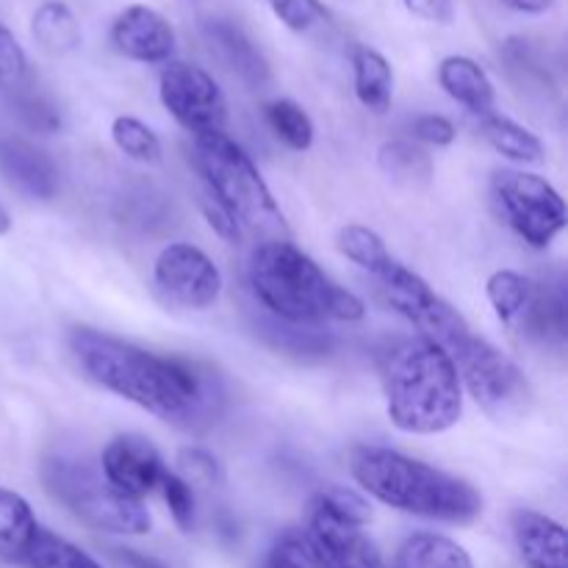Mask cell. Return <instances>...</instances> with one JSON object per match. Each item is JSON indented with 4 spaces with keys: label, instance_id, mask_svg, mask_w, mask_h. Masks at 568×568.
I'll return each mask as SVG.
<instances>
[{
    "label": "cell",
    "instance_id": "6da1fadb",
    "mask_svg": "<svg viewBox=\"0 0 568 568\" xmlns=\"http://www.w3.org/2000/svg\"><path fill=\"white\" fill-rule=\"evenodd\" d=\"M70 349L94 386L139 405L155 419L200 430L222 414L225 392L220 377L197 361L155 355L92 327H75Z\"/></svg>",
    "mask_w": 568,
    "mask_h": 568
},
{
    "label": "cell",
    "instance_id": "7a4b0ae2",
    "mask_svg": "<svg viewBox=\"0 0 568 568\" xmlns=\"http://www.w3.org/2000/svg\"><path fill=\"white\" fill-rule=\"evenodd\" d=\"M255 300L283 325L311 327L322 322H361L366 305L358 294L333 283L311 255L288 239L261 242L250 258Z\"/></svg>",
    "mask_w": 568,
    "mask_h": 568
},
{
    "label": "cell",
    "instance_id": "3957f363",
    "mask_svg": "<svg viewBox=\"0 0 568 568\" xmlns=\"http://www.w3.org/2000/svg\"><path fill=\"white\" fill-rule=\"evenodd\" d=\"M349 471L369 497L399 514L449 525H469L483 514V497L471 483L397 449L355 447Z\"/></svg>",
    "mask_w": 568,
    "mask_h": 568
},
{
    "label": "cell",
    "instance_id": "277c9868",
    "mask_svg": "<svg viewBox=\"0 0 568 568\" xmlns=\"http://www.w3.org/2000/svg\"><path fill=\"white\" fill-rule=\"evenodd\" d=\"M388 422L408 436H436L458 425L464 386L453 355L427 338H408L386 355Z\"/></svg>",
    "mask_w": 568,
    "mask_h": 568
},
{
    "label": "cell",
    "instance_id": "5b68a950",
    "mask_svg": "<svg viewBox=\"0 0 568 568\" xmlns=\"http://www.w3.org/2000/svg\"><path fill=\"white\" fill-rule=\"evenodd\" d=\"M194 164L203 175L205 197L214 200L239 233L258 236L261 242L288 239L286 216L261 178L258 166L227 133L194 139Z\"/></svg>",
    "mask_w": 568,
    "mask_h": 568
},
{
    "label": "cell",
    "instance_id": "8992f818",
    "mask_svg": "<svg viewBox=\"0 0 568 568\" xmlns=\"http://www.w3.org/2000/svg\"><path fill=\"white\" fill-rule=\"evenodd\" d=\"M42 483L55 503L92 530L109 536H148L153 530V516L142 499H131L111 488L94 460L53 455L42 464Z\"/></svg>",
    "mask_w": 568,
    "mask_h": 568
},
{
    "label": "cell",
    "instance_id": "52a82bcc",
    "mask_svg": "<svg viewBox=\"0 0 568 568\" xmlns=\"http://www.w3.org/2000/svg\"><path fill=\"white\" fill-rule=\"evenodd\" d=\"M460 386L469 388L471 399L488 419L508 425L525 419L532 405V388L525 372L486 338L469 336L453 355Z\"/></svg>",
    "mask_w": 568,
    "mask_h": 568
},
{
    "label": "cell",
    "instance_id": "ba28073f",
    "mask_svg": "<svg viewBox=\"0 0 568 568\" xmlns=\"http://www.w3.org/2000/svg\"><path fill=\"white\" fill-rule=\"evenodd\" d=\"M491 200L499 220L532 250H547L568 225L560 192L532 172L499 170L491 181Z\"/></svg>",
    "mask_w": 568,
    "mask_h": 568
},
{
    "label": "cell",
    "instance_id": "9c48e42d",
    "mask_svg": "<svg viewBox=\"0 0 568 568\" xmlns=\"http://www.w3.org/2000/svg\"><path fill=\"white\" fill-rule=\"evenodd\" d=\"M375 281L383 300L388 303V308H394L399 316H405V320L419 331V338H427V342H433L436 347H442L444 353L455 355L464 347L466 338L471 336L464 316H460L447 300L438 297V294L427 286L425 277H419L414 270L399 264L397 258H394Z\"/></svg>",
    "mask_w": 568,
    "mask_h": 568
},
{
    "label": "cell",
    "instance_id": "30bf717a",
    "mask_svg": "<svg viewBox=\"0 0 568 568\" xmlns=\"http://www.w3.org/2000/svg\"><path fill=\"white\" fill-rule=\"evenodd\" d=\"M159 94L164 109L194 139L225 133L227 100L220 83L203 67L189 64V61H166L159 78Z\"/></svg>",
    "mask_w": 568,
    "mask_h": 568
},
{
    "label": "cell",
    "instance_id": "8fae6325",
    "mask_svg": "<svg viewBox=\"0 0 568 568\" xmlns=\"http://www.w3.org/2000/svg\"><path fill=\"white\" fill-rule=\"evenodd\" d=\"M153 286L175 308L205 311L220 300L222 272L200 247L186 242L166 244L153 264Z\"/></svg>",
    "mask_w": 568,
    "mask_h": 568
},
{
    "label": "cell",
    "instance_id": "7c38bea8",
    "mask_svg": "<svg viewBox=\"0 0 568 568\" xmlns=\"http://www.w3.org/2000/svg\"><path fill=\"white\" fill-rule=\"evenodd\" d=\"M305 532L327 568H388L381 549L364 532V525L344 519L320 497L311 505V525Z\"/></svg>",
    "mask_w": 568,
    "mask_h": 568
},
{
    "label": "cell",
    "instance_id": "4fadbf2b",
    "mask_svg": "<svg viewBox=\"0 0 568 568\" xmlns=\"http://www.w3.org/2000/svg\"><path fill=\"white\" fill-rule=\"evenodd\" d=\"M100 471L111 488L131 499H144L161 486V477L166 475L164 458L155 449L150 438L125 433L105 444L100 455Z\"/></svg>",
    "mask_w": 568,
    "mask_h": 568
},
{
    "label": "cell",
    "instance_id": "5bb4252c",
    "mask_svg": "<svg viewBox=\"0 0 568 568\" xmlns=\"http://www.w3.org/2000/svg\"><path fill=\"white\" fill-rule=\"evenodd\" d=\"M111 42L125 59L139 64H164L172 61L178 48L175 28L161 11L144 3H133L116 14L111 26Z\"/></svg>",
    "mask_w": 568,
    "mask_h": 568
},
{
    "label": "cell",
    "instance_id": "9a60e30c",
    "mask_svg": "<svg viewBox=\"0 0 568 568\" xmlns=\"http://www.w3.org/2000/svg\"><path fill=\"white\" fill-rule=\"evenodd\" d=\"M0 175L31 200H53L59 192V166L37 144L26 139H0Z\"/></svg>",
    "mask_w": 568,
    "mask_h": 568
},
{
    "label": "cell",
    "instance_id": "2e32d148",
    "mask_svg": "<svg viewBox=\"0 0 568 568\" xmlns=\"http://www.w3.org/2000/svg\"><path fill=\"white\" fill-rule=\"evenodd\" d=\"M510 530L525 568H568V538L560 521L519 508L510 514Z\"/></svg>",
    "mask_w": 568,
    "mask_h": 568
},
{
    "label": "cell",
    "instance_id": "e0dca14e",
    "mask_svg": "<svg viewBox=\"0 0 568 568\" xmlns=\"http://www.w3.org/2000/svg\"><path fill=\"white\" fill-rule=\"evenodd\" d=\"M205 39H209L211 50L222 59V64L242 78L247 87L261 89L270 81V64H266L264 53L253 44V39L242 31L239 26L227 20H209L203 26Z\"/></svg>",
    "mask_w": 568,
    "mask_h": 568
},
{
    "label": "cell",
    "instance_id": "ac0fdd59",
    "mask_svg": "<svg viewBox=\"0 0 568 568\" xmlns=\"http://www.w3.org/2000/svg\"><path fill=\"white\" fill-rule=\"evenodd\" d=\"M438 83L444 92L464 105L466 111L477 116L494 114V103H497V92L488 78V72L477 64L469 55H447L438 64Z\"/></svg>",
    "mask_w": 568,
    "mask_h": 568
},
{
    "label": "cell",
    "instance_id": "d6986e66",
    "mask_svg": "<svg viewBox=\"0 0 568 568\" xmlns=\"http://www.w3.org/2000/svg\"><path fill=\"white\" fill-rule=\"evenodd\" d=\"M349 61L358 103L372 114H386L394 100V70L386 55L369 44H355Z\"/></svg>",
    "mask_w": 568,
    "mask_h": 568
},
{
    "label": "cell",
    "instance_id": "ffe728a7",
    "mask_svg": "<svg viewBox=\"0 0 568 568\" xmlns=\"http://www.w3.org/2000/svg\"><path fill=\"white\" fill-rule=\"evenodd\" d=\"M521 336L541 344L566 342V292L564 286H538L532 294L530 308L516 322Z\"/></svg>",
    "mask_w": 568,
    "mask_h": 568
},
{
    "label": "cell",
    "instance_id": "44dd1931",
    "mask_svg": "<svg viewBox=\"0 0 568 568\" xmlns=\"http://www.w3.org/2000/svg\"><path fill=\"white\" fill-rule=\"evenodd\" d=\"M392 568H475L458 541L438 532H414L397 549Z\"/></svg>",
    "mask_w": 568,
    "mask_h": 568
},
{
    "label": "cell",
    "instance_id": "7402d4cb",
    "mask_svg": "<svg viewBox=\"0 0 568 568\" xmlns=\"http://www.w3.org/2000/svg\"><path fill=\"white\" fill-rule=\"evenodd\" d=\"M31 33L50 55H67L81 44V22L64 0H44L31 17Z\"/></svg>",
    "mask_w": 568,
    "mask_h": 568
},
{
    "label": "cell",
    "instance_id": "603a6c76",
    "mask_svg": "<svg viewBox=\"0 0 568 568\" xmlns=\"http://www.w3.org/2000/svg\"><path fill=\"white\" fill-rule=\"evenodd\" d=\"M37 530V516L28 499L9 488H0V560L22 564V555Z\"/></svg>",
    "mask_w": 568,
    "mask_h": 568
},
{
    "label": "cell",
    "instance_id": "cb8c5ba5",
    "mask_svg": "<svg viewBox=\"0 0 568 568\" xmlns=\"http://www.w3.org/2000/svg\"><path fill=\"white\" fill-rule=\"evenodd\" d=\"M480 131L483 136H486V142L508 161H516V164H538V161H544L541 139H538L530 128L510 120V116H503V114L483 116Z\"/></svg>",
    "mask_w": 568,
    "mask_h": 568
},
{
    "label": "cell",
    "instance_id": "d4e9b609",
    "mask_svg": "<svg viewBox=\"0 0 568 568\" xmlns=\"http://www.w3.org/2000/svg\"><path fill=\"white\" fill-rule=\"evenodd\" d=\"M536 283L514 270H497L486 281V297L491 303L494 314L505 325H516L532 303Z\"/></svg>",
    "mask_w": 568,
    "mask_h": 568
},
{
    "label": "cell",
    "instance_id": "484cf974",
    "mask_svg": "<svg viewBox=\"0 0 568 568\" xmlns=\"http://www.w3.org/2000/svg\"><path fill=\"white\" fill-rule=\"evenodd\" d=\"M22 564L26 568H103L81 547L44 530V527H39L37 536L31 538L26 555H22Z\"/></svg>",
    "mask_w": 568,
    "mask_h": 568
},
{
    "label": "cell",
    "instance_id": "4316f807",
    "mask_svg": "<svg viewBox=\"0 0 568 568\" xmlns=\"http://www.w3.org/2000/svg\"><path fill=\"white\" fill-rule=\"evenodd\" d=\"M264 120L266 125H270V131L275 133L288 150H294V153H305V150H311V144H314V120H311L308 111L300 103H294V100L281 98L266 103Z\"/></svg>",
    "mask_w": 568,
    "mask_h": 568
},
{
    "label": "cell",
    "instance_id": "83f0119b",
    "mask_svg": "<svg viewBox=\"0 0 568 568\" xmlns=\"http://www.w3.org/2000/svg\"><path fill=\"white\" fill-rule=\"evenodd\" d=\"M377 161L394 183H405V186H419L433 175L430 153H425L419 144L408 142V139H394V142L383 144Z\"/></svg>",
    "mask_w": 568,
    "mask_h": 568
},
{
    "label": "cell",
    "instance_id": "f1b7e54d",
    "mask_svg": "<svg viewBox=\"0 0 568 568\" xmlns=\"http://www.w3.org/2000/svg\"><path fill=\"white\" fill-rule=\"evenodd\" d=\"M336 247L344 258L358 264L361 270L369 272L372 277L381 275V272L394 261L386 242L366 225H344L336 236Z\"/></svg>",
    "mask_w": 568,
    "mask_h": 568
},
{
    "label": "cell",
    "instance_id": "f546056e",
    "mask_svg": "<svg viewBox=\"0 0 568 568\" xmlns=\"http://www.w3.org/2000/svg\"><path fill=\"white\" fill-rule=\"evenodd\" d=\"M111 139L116 150L139 164H155L161 161V139L150 125H144L136 116H116L111 122Z\"/></svg>",
    "mask_w": 568,
    "mask_h": 568
},
{
    "label": "cell",
    "instance_id": "4dcf8cb0",
    "mask_svg": "<svg viewBox=\"0 0 568 568\" xmlns=\"http://www.w3.org/2000/svg\"><path fill=\"white\" fill-rule=\"evenodd\" d=\"M264 568H327L305 530H286L270 547Z\"/></svg>",
    "mask_w": 568,
    "mask_h": 568
},
{
    "label": "cell",
    "instance_id": "1f68e13d",
    "mask_svg": "<svg viewBox=\"0 0 568 568\" xmlns=\"http://www.w3.org/2000/svg\"><path fill=\"white\" fill-rule=\"evenodd\" d=\"M161 497H164L166 508H170L172 521L181 527V532H192L194 521H197V499H194V488L183 480L175 471H166L161 477Z\"/></svg>",
    "mask_w": 568,
    "mask_h": 568
},
{
    "label": "cell",
    "instance_id": "d6a6232c",
    "mask_svg": "<svg viewBox=\"0 0 568 568\" xmlns=\"http://www.w3.org/2000/svg\"><path fill=\"white\" fill-rule=\"evenodd\" d=\"M272 14L294 33H308L311 28L331 20V11L322 0H266Z\"/></svg>",
    "mask_w": 568,
    "mask_h": 568
},
{
    "label": "cell",
    "instance_id": "836d02e7",
    "mask_svg": "<svg viewBox=\"0 0 568 568\" xmlns=\"http://www.w3.org/2000/svg\"><path fill=\"white\" fill-rule=\"evenodd\" d=\"M26 87V83H22ZM17 89L14 98V111L20 116L22 125H28L37 133H55L61 128V114L53 103H50L44 94L28 92V89Z\"/></svg>",
    "mask_w": 568,
    "mask_h": 568
},
{
    "label": "cell",
    "instance_id": "e575fe53",
    "mask_svg": "<svg viewBox=\"0 0 568 568\" xmlns=\"http://www.w3.org/2000/svg\"><path fill=\"white\" fill-rule=\"evenodd\" d=\"M28 59L22 44L17 42L14 33L0 22V89L3 92H17L26 83Z\"/></svg>",
    "mask_w": 568,
    "mask_h": 568
},
{
    "label": "cell",
    "instance_id": "d590c367",
    "mask_svg": "<svg viewBox=\"0 0 568 568\" xmlns=\"http://www.w3.org/2000/svg\"><path fill=\"white\" fill-rule=\"evenodd\" d=\"M178 466H181V477L192 486V483H203V486H214L222 480V469L216 458L205 449L189 447L178 455Z\"/></svg>",
    "mask_w": 568,
    "mask_h": 568
},
{
    "label": "cell",
    "instance_id": "8d00e7d4",
    "mask_svg": "<svg viewBox=\"0 0 568 568\" xmlns=\"http://www.w3.org/2000/svg\"><path fill=\"white\" fill-rule=\"evenodd\" d=\"M414 136L430 148H449L458 136L453 122L442 114H422L414 120Z\"/></svg>",
    "mask_w": 568,
    "mask_h": 568
},
{
    "label": "cell",
    "instance_id": "74e56055",
    "mask_svg": "<svg viewBox=\"0 0 568 568\" xmlns=\"http://www.w3.org/2000/svg\"><path fill=\"white\" fill-rule=\"evenodd\" d=\"M403 3L410 14L427 22H438V26H447L455 17V0H403Z\"/></svg>",
    "mask_w": 568,
    "mask_h": 568
},
{
    "label": "cell",
    "instance_id": "f35d334b",
    "mask_svg": "<svg viewBox=\"0 0 568 568\" xmlns=\"http://www.w3.org/2000/svg\"><path fill=\"white\" fill-rule=\"evenodd\" d=\"M203 214H205V222H209V225L214 227V233H220V236L225 239V242H239V239H242L239 227L233 225L231 220H227L225 211H222L220 205H216L211 197L203 200Z\"/></svg>",
    "mask_w": 568,
    "mask_h": 568
},
{
    "label": "cell",
    "instance_id": "ab89813d",
    "mask_svg": "<svg viewBox=\"0 0 568 568\" xmlns=\"http://www.w3.org/2000/svg\"><path fill=\"white\" fill-rule=\"evenodd\" d=\"M508 9L521 11V14H547L558 0H503Z\"/></svg>",
    "mask_w": 568,
    "mask_h": 568
},
{
    "label": "cell",
    "instance_id": "60d3db41",
    "mask_svg": "<svg viewBox=\"0 0 568 568\" xmlns=\"http://www.w3.org/2000/svg\"><path fill=\"white\" fill-rule=\"evenodd\" d=\"M9 231H11V216H9V211L0 205V236H6Z\"/></svg>",
    "mask_w": 568,
    "mask_h": 568
}]
</instances>
